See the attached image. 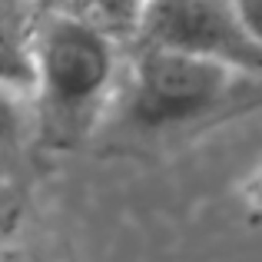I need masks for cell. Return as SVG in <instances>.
I'll return each instance as SVG.
<instances>
[{
  "label": "cell",
  "instance_id": "cell-9",
  "mask_svg": "<svg viewBox=\"0 0 262 262\" xmlns=\"http://www.w3.org/2000/svg\"><path fill=\"white\" fill-rule=\"evenodd\" d=\"M4 229H7V223H4V219H0V243H4Z\"/></svg>",
  "mask_w": 262,
  "mask_h": 262
},
{
  "label": "cell",
  "instance_id": "cell-8",
  "mask_svg": "<svg viewBox=\"0 0 262 262\" xmlns=\"http://www.w3.org/2000/svg\"><path fill=\"white\" fill-rule=\"evenodd\" d=\"M0 262H43V259L33 256V252H27V249H20V246L0 243Z\"/></svg>",
  "mask_w": 262,
  "mask_h": 262
},
{
  "label": "cell",
  "instance_id": "cell-5",
  "mask_svg": "<svg viewBox=\"0 0 262 262\" xmlns=\"http://www.w3.org/2000/svg\"><path fill=\"white\" fill-rule=\"evenodd\" d=\"M40 13L70 17L93 30L113 37L116 43H136V33L143 24L146 0H33Z\"/></svg>",
  "mask_w": 262,
  "mask_h": 262
},
{
  "label": "cell",
  "instance_id": "cell-3",
  "mask_svg": "<svg viewBox=\"0 0 262 262\" xmlns=\"http://www.w3.org/2000/svg\"><path fill=\"white\" fill-rule=\"evenodd\" d=\"M136 43L203 53L246 77L262 73V50L246 37L232 0H146Z\"/></svg>",
  "mask_w": 262,
  "mask_h": 262
},
{
  "label": "cell",
  "instance_id": "cell-4",
  "mask_svg": "<svg viewBox=\"0 0 262 262\" xmlns=\"http://www.w3.org/2000/svg\"><path fill=\"white\" fill-rule=\"evenodd\" d=\"M33 0H0V80L24 93L33 90Z\"/></svg>",
  "mask_w": 262,
  "mask_h": 262
},
{
  "label": "cell",
  "instance_id": "cell-2",
  "mask_svg": "<svg viewBox=\"0 0 262 262\" xmlns=\"http://www.w3.org/2000/svg\"><path fill=\"white\" fill-rule=\"evenodd\" d=\"M129 120L143 129H166L209 113L236 86V67L173 47L133 43Z\"/></svg>",
  "mask_w": 262,
  "mask_h": 262
},
{
  "label": "cell",
  "instance_id": "cell-1",
  "mask_svg": "<svg viewBox=\"0 0 262 262\" xmlns=\"http://www.w3.org/2000/svg\"><path fill=\"white\" fill-rule=\"evenodd\" d=\"M120 47L86 24L37 10L30 93L37 96L43 136L77 143L96 123L120 67Z\"/></svg>",
  "mask_w": 262,
  "mask_h": 262
},
{
  "label": "cell",
  "instance_id": "cell-6",
  "mask_svg": "<svg viewBox=\"0 0 262 262\" xmlns=\"http://www.w3.org/2000/svg\"><path fill=\"white\" fill-rule=\"evenodd\" d=\"M24 129V90L0 80V149L13 143Z\"/></svg>",
  "mask_w": 262,
  "mask_h": 262
},
{
  "label": "cell",
  "instance_id": "cell-7",
  "mask_svg": "<svg viewBox=\"0 0 262 262\" xmlns=\"http://www.w3.org/2000/svg\"><path fill=\"white\" fill-rule=\"evenodd\" d=\"M239 13V24H243L246 37L262 50V0H232Z\"/></svg>",
  "mask_w": 262,
  "mask_h": 262
}]
</instances>
